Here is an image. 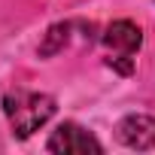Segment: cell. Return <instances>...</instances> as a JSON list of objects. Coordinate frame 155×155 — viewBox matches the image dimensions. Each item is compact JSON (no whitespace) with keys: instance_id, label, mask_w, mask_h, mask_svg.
<instances>
[{"instance_id":"277c9868","label":"cell","mask_w":155,"mask_h":155,"mask_svg":"<svg viewBox=\"0 0 155 155\" xmlns=\"http://www.w3.org/2000/svg\"><path fill=\"white\" fill-rule=\"evenodd\" d=\"M116 137H119V143H125L128 149H137V152L155 149V119L143 116V113H131L116 125Z\"/></svg>"},{"instance_id":"5b68a950","label":"cell","mask_w":155,"mask_h":155,"mask_svg":"<svg viewBox=\"0 0 155 155\" xmlns=\"http://www.w3.org/2000/svg\"><path fill=\"white\" fill-rule=\"evenodd\" d=\"M70 31H73V25H70V21H58V25H52V28L46 31L43 43H40V55H43V58L58 55V52L70 43Z\"/></svg>"},{"instance_id":"7a4b0ae2","label":"cell","mask_w":155,"mask_h":155,"mask_svg":"<svg viewBox=\"0 0 155 155\" xmlns=\"http://www.w3.org/2000/svg\"><path fill=\"white\" fill-rule=\"evenodd\" d=\"M104 46L110 52L107 64L113 70H119L122 76H128L134 70V55L143 46V31H140V25H134L128 18H119L104 31Z\"/></svg>"},{"instance_id":"3957f363","label":"cell","mask_w":155,"mask_h":155,"mask_svg":"<svg viewBox=\"0 0 155 155\" xmlns=\"http://www.w3.org/2000/svg\"><path fill=\"white\" fill-rule=\"evenodd\" d=\"M46 149L55 152V155H88V152L101 155V152H104L101 140H97L88 128L76 125V122H61V125L52 131Z\"/></svg>"},{"instance_id":"6da1fadb","label":"cell","mask_w":155,"mask_h":155,"mask_svg":"<svg viewBox=\"0 0 155 155\" xmlns=\"http://www.w3.org/2000/svg\"><path fill=\"white\" fill-rule=\"evenodd\" d=\"M3 116H6L12 134L25 140L55 116V97L43 94V91H25V88L6 91L3 94Z\"/></svg>"}]
</instances>
